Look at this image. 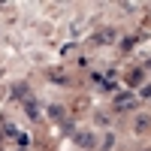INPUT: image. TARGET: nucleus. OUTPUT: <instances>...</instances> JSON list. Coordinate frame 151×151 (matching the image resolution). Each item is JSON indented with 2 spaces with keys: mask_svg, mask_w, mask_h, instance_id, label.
I'll return each mask as SVG.
<instances>
[{
  "mask_svg": "<svg viewBox=\"0 0 151 151\" xmlns=\"http://www.w3.org/2000/svg\"><path fill=\"white\" fill-rule=\"evenodd\" d=\"M115 106H118V109H136V106H139V100H136L133 94H118V97H115Z\"/></svg>",
  "mask_w": 151,
  "mask_h": 151,
  "instance_id": "1",
  "label": "nucleus"
},
{
  "mask_svg": "<svg viewBox=\"0 0 151 151\" xmlns=\"http://www.w3.org/2000/svg\"><path fill=\"white\" fill-rule=\"evenodd\" d=\"M76 142H79L82 148H94L97 145V136L94 133H76Z\"/></svg>",
  "mask_w": 151,
  "mask_h": 151,
  "instance_id": "2",
  "label": "nucleus"
},
{
  "mask_svg": "<svg viewBox=\"0 0 151 151\" xmlns=\"http://www.w3.org/2000/svg\"><path fill=\"white\" fill-rule=\"evenodd\" d=\"M24 109H27V115H30V118H40V106H36L33 94H27V97H24Z\"/></svg>",
  "mask_w": 151,
  "mask_h": 151,
  "instance_id": "3",
  "label": "nucleus"
},
{
  "mask_svg": "<svg viewBox=\"0 0 151 151\" xmlns=\"http://www.w3.org/2000/svg\"><path fill=\"white\" fill-rule=\"evenodd\" d=\"M48 118L60 121V118H64V106H48Z\"/></svg>",
  "mask_w": 151,
  "mask_h": 151,
  "instance_id": "4",
  "label": "nucleus"
},
{
  "mask_svg": "<svg viewBox=\"0 0 151 151\" xmlns=\"http://www.w3.org/2000/svg\"><path fill=\"white\" fill-rule=\"evenodd\" d=\"M148 124H151V121L139 115V118H136V124H133V130H136V133H142V130H148Z\"/></svg>",
  "mask_w": 151,
  "mask_h": 151,
  "instance_id": "5",
  "label": "nucleus"
},
{
  "mask_svg": "<svg viewBox=\"0 0 151 151\" xmlns=\"http://www.w3.org/2000/svg\"><path fill=\"white\" fill-rule=\"evenodd\" d=\"M112 36H115L112 30H100V33L94 36V40H97V42H112Z\"/></svg>",
  "mask_w": 151,
  "mask_h": 151,
  "instance_id": "6",
  "label": "nucleus"
},
{
  "mask_svg": "<svg viewBox=\"0 0 151 151\" xmlns=\"http://www.w3.org/2000/svg\"><path fill=\"white\" fill-rule=\"evenodd\" d=\"M18 145L27 148V145H30V136H27V133H18Z\"/></svg>",
  "mask_w": 151,
  "mask_h": 151,
  "instance_id": "7",
  "label": "nucleus"
},
{
  "mask_svg": "<svg viewBox=\"0 0 151 151\" xmlns=\"http://www.w3.org/2000/svg\"><path fill=\"white\" fill-rule=\"evenodd\" d=\"M112 145H115V136L106 133V136H103V148H112Z\"/></svg>",
  "mask_w": 151,
  "mask_h": 151,
  "instance_id": "8",
  "label": "nucleus"
},
{
  "mask_svg": "<svg viewBox=\"0 0 151 151\" xmlns=\"http://www.w3.org/2000/svg\"><path fill=\"white\" fill-rule=\"evenodd\" d=\"M142 97H145V100L151 97V85H145V88H142Z\"/></svg>",
  "mask_w": 151,
  "mask_h": 151,
  "instance_id": "9",
  "label": "nucleus"
}]
</instances>
